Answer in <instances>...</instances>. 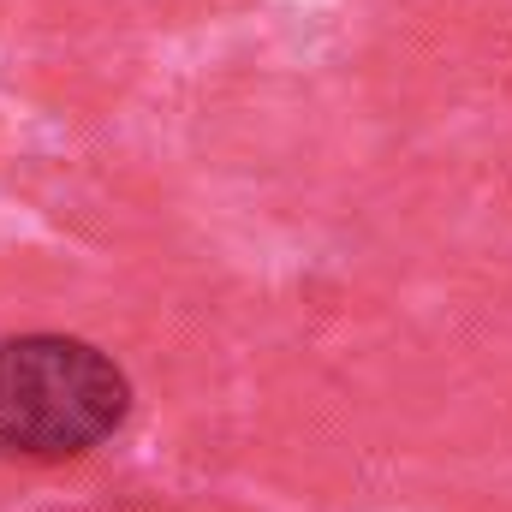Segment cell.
<instances>
[{"label": "cell", "mask_w": 512, "mask_h": 512, "mask_svg": "<svg viewBox=\"0 0 512 512\" xmlns=\"http://www.w3.org/2000/svg\"><path fill=\"white\" fill-rule=\"evenodd\" d=\"M131 411L126 370L78 334L0 340V459L66 465L120 435Z\"/></svg>", "instance_id": "cell-1"}]
</instances>
